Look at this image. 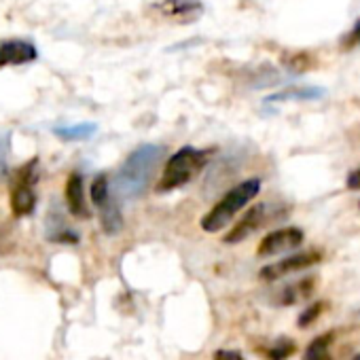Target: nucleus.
Here are the masks:
<instances>
[{"label":"nucleus","instance_id":"b1692460","mask_svg":"<svg viewBox=\"0 0 360 360\" xmlns=\"http://www.w3.org/2000/svg\"><path fill=\"white\" fill-rule=\"evenodd\" d=\"M352 360H360V354H356V356H354Z\"/></svg>","mask_w":360,"mask_h":360},{"label":"nucleus","instance_id":"4468645a","mask_svg":"<svg viewBox=\"0 0 360 360\" xmlns=\"http://www.w3.org/2000/svg\"><path fill=\"white\" fill-rule=\"evenodd\" d=\"M282 64L288 72L301 75L311 66V56L307 51H286L282 56Z\"/></svg>","mask_w":360,"mask_h":360},{"label":"nucleus","instance_id":"9b49d317","mask_svg":"<svg viewBox=\"0 0 360 360\" xmlns=\"http://www.w3.org/2000/svg\"><path fill=\"white\" fill-rule=\"evenodd\" d=\"M314 286H316V278H303V280H297L292 282L290 286H284L278 295V303L280 305H295L303 299H307L311 292H314Z\"/></svg>","mask_w":360,"mask_h":360},{"label":"nucleus","instance_id":"5701e85b","mask_svg":"<svg viewBox=\"0 0 360 360\" xmlns=\"http://www.w3.org/2000/svg\"><path fill=\"white\" fill-rule=\"evenodd\" d=\"M345 185H347V189H352V191H360V169H352V172H349V176H347V180H345Z\"/></svg>","mask_w":360,"mask_h":360},{"label":"nucleus","instance_id":"0eeeda50","mask_svg":"<svg viewBox=\"0 0 360 360\" xmlns=\"http://www.w3.org/2000/svg\"><path fill=\"white\" fill-rule=\"evenodd\" d=\"M267 221V206L265 204H259V206H252L242 219L240 223L225 236V242L227 244H240L244 242L246 238H250L255 231H259Z\"/></svg>","mask_w":360,"mask_h":360},{"label":"nucleus","instance_id":"f257e3e1","mask_svg":"<svg viewBox=\"0 0 360 360\" xmlns=\"http://www.w3.org/2000/svg\"><path fill=\"white\" fill-rule=\"evenodd\" d=\"M163 146L144 144L125 159L117 176V187L123 198H140L148 189L153 174L163 159Z\"/></svg>","mask_w":360,"mask_h":360},{"label":"nucleus","instance_id":"6ab92c4d","mask_svg":"<svg viewBox=\"0 0 360 360\" xmlns=\"http://www.w3.org/2000/svg\"><path fill=\"white\" fill-rule=\"evenodd\" d=\"M322 309H324V303H311L301 316H299V320H297V324L301 326V328H305V326H309V324H314L316 320H318V316L322 314Z\"/></svg>","mask_w":360,"mask_h":360},{"label":"nucleus","instance_id":"f8f14e48","mask_svg":"<svg viewBox=\"0 0 360 360\" xmlns=\"http://www.w3.org/2000/svg\"><path fill=\"white\" fill-rule=\"evenodd\" d=\"M98 210H100V223H102L104 233H108V236L119 233L121 227H123V217H121V210H119L117 202L112 198H108Z\"/></svg>","mask_w":360,"mask_h":360},{"label":"nucleus","instance_id":"20e7f679","mask_svg":"<svg viewBox=\"0 0 360 360\" xmlns=\"http://www.w3.org/2000/svg\"><path fill=\"white\" fill-rule=\"evenodd\" d=\"M37 183H39V159L24 163L18 172H13L11 183V212L18 219L30 217L37 208Z\"/></svg>","mask_w":360,"mask_h":360},{"label":"nucleus","instance_id":"4be33fe9","mask_svg":"<svg viewBox=\"0 0 360 360\" xmlns=\"http://www.w3.org/2000/svg\"><path fill=\"white\" fill-rule=\"evenodd\" d=\"M7 142L0 140V180L7 176Z\"/></svg>","mask_w":360,"mask_h":360},{"label":"nucleus","instance_id":"39448f33","mask_svg":"<svg viewBox=\"0 0 360 360\" xmlns=\"http://www.w3.org/2000/svg\"><path fill=\"white\" fill-rule=\"evenodd\" d=\"M320 255L318 252H299V255H290L278 263H271V265H265L261 271H259V278L263 282H276L288 274H297V271H303L311 265H318L320 263Z\"/></svg>","mask_w":360,"mask_h":360},{"label":"nucleus","instance_id":"aec40b11","mask_svg":"<svg viewBox=\"0 0 360 360\" xmlns=\"http://www.w3.org/2000/svg\"><path fill=\"white\" fill-rule=\"evenodd\" d=\"M356 45H360V20L356 22L354 30L349 34H345V39H343V49H354Z\"/></svg>","mask_w":360,"mask_h":360},{"label":"nucleus","instance_id":"2eb2a0df","mask_svg":"<svg viewBox=\"0 0 360 360\" xmlns=\"http://www.w3.org/2000/svg\"><path fill=\"white\" fill-rule=\"evenodd\" d=\"M322 89H314V87H290L286 91L274 94L267 98V102H280V100H309V98H320Z\"/></svg>","mask_w":360,"mask_h":360},{"label":"nucleus","instance_id":"ddd939ff","mask_svg":"<svg viewBox=\"0 0 360 360\" xmlns=\"http://www.w3.org/2000/svg\"><path fill=\"white\" fill-rule=\"evenodd\" d=\"M333 339H335V333H326V335H320L316 337L305 354H303V360H330V345H333Z\"/></svg>","mask_w":360,"mask_h":360},{"label":"nucleus","instance_id":"423d86ee","mask_svg":"<svg viewBox=\"0 0 360 360\" xmlns=\"http://www.w3.org/2000/svg\"><path fill=\"white\" fill-rule=\"evenodd\" d=\"M303 244V231L297 227H284L267 233L259 244V257H276L280 252L295 250Z\"/></svg>","mask_w":360,"mask_h":360},{"label":"nucleus","instance_id":"f03ea898","mask_svg":"<svg viewBox=\"0 0 360 360\" xmlns=\"http://www.w3.org/2000/svg\"><path fill=\"white\" fill-rule=\"evenodd\" d=\"M261 191V180L259 178H248L238 187H233L204 219H202V229L208 233H217L223 227L231 223V219L248 204L252 202Z\"/></svg>","mask_w":360,"mask_h":360},{"label":"nucleus","instance_id":"7ed1b4c3","mask_svg":"<svg viewBox=\"0 0 360 360\" xmlns=\"http://www.w3.org/2000/svg\"><path fill=\"white\" fill-rule=\"evenodd\" d=\"M206 161H208L206 150H198L193 146H183L180 150H176L169 157V161L165 163L157 191L167 193V191L180 189L183 185L191 183V180L200 174V169L206 165Z\"/></svg>","mask_w":360,"mask_h":360},{"label":"nucleus","instance_id":"9d476101","mask_svg":"<svg viewBox=\"0 0 360 360\" xmlns=\"http://www.w3.org/2000/svg\"><path fill=\"white\" fill-rule=\"evenodd\" d=\"M159 9L165 18L178 20L183 24L195 22L204 13V7H202L200 0H163V3L159 5Z\"/></svg>","mask_w":360,"mask_h":360},{"label":"nucleus","instance_id":"6e6552de","mask_svg":"<svg viewBox=\"0 0 360 360\" xmlns=\"http://www.w3.org/2000/svg\"><path fill=\"white\" fill-rule=\"evenodd\" d=\"M39 58V51L28 41H0V68L3 66H22L28 62H34Z\"/></svg>","mask_w":360,"mask_h":360},{"label":"nucleus","instance_id":"a211bd4d","mask_svg":"<svg viewBox=\"0 0 360 360\" xmlns=\"http://www.w3.org/2000/svg\"><path fill=\"white\" fill-rule=\"evenodd\" d=\"M110 198V189H108V176L106 174H98L91 183V202L96 204V208H100L106 200Z\"/></svg>","mask_w":360,"mask_h":360},{"label":"nucleus","instance_id":"dca6fc26","mask_svg":"<svg viewBox=\"0 0 360 360\" xmlns=\"http://www.w3.org/2000/svg\"><path fill=\"white\" fill-rule=\"evenodd\" d=\"M295 349H297L295 341L282 337V339H278L271 347L265 349V356H267L269 360H286V358H290V356L295 354Z\"/></svg>","mask_w":360,"mask_h":360},{"label":"nucleus","instance_id":"1a4fd4ad","mask_svg":"<svg viewBox=\"0 0 360 360\" xmlns=\"http://www.w3.org/2000/svg\"><path fill=\"white\" fill-rule=\"evenodd\" d=\"M66 204L72 217L77 219H89L91 212L87 208L85 200V187H83V176L79 172H72L66 180Z\"/></svg>","mask_w":360,"mask_h":360},{"label":"nucleus","instance_id":"412c9836","mask_svg":"<svg viewBox=\"0 0 360 360\" xmlns=\"http://www.w3.org/2000/svg\"><path fill=\"white\" fill-rule=\"evenodd\" d=\"M212 360H244V358H242V354L236 352V349H217Z\"/></svg>","mask_w":360,"mask_h":360},{"label":"nucleus","instance_id":"f3484780","mask_svg":"<svg viewBox=\"0 0 360 360\" xmlns=\"http://www.w3.org/2000/svg\"><path fill=\"white\" fill-rule=\"evenodd\" d=\"M96 131L94 123H81V125H72V127H58L56 134L64 140H85Z\"/></svg>","mask_w":360,"mask_h":360}]
</instances>
